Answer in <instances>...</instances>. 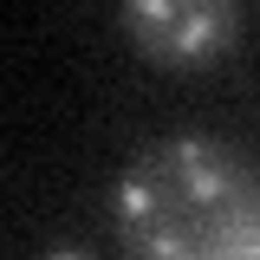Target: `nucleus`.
<instances>
[{"label": "nucleus", "mask_w": 260, "mask_h": 260, "mask_svg": "<svg viewBox=\"0 0 260 260\" xmlns=\"http://www.w3.org/2000/svg\"><path fill=\"white\" fill-rule=\"evenodd\" d=\"M117 228L137 254L162 260H254L260 182L221 143H162L117 189Z\"/></svg>", "instance_id": "nucleus-1"}, {"label": "nucleus", "mask_w": 260, "mask_h": 260, "mask_svg": "<svg viewBox=\"0 0 260 260\" xmlns=\"http://www.w3.org/2000/svg\"><path fill=\"white\" fill-rule=\"evenodd\" d=\"M130 32L143 39V52L195 65L234 32V0H130Z\"/></svg>", "instance_id": "nucleus-2"}]
</instances>
